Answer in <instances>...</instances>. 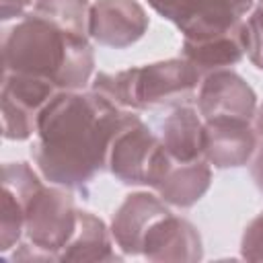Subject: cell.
Here are the masks:
<instances>
[{"mask_svg": "<svg viewBox=\"0 0 263 263\" xmlns=\"http://www.w3.org/2000/svg\"><path fill=\"white\" fill-rule=\"evenodd\" d=\"M31 4H35V0H0V18L6 23L10 18L25 16Z\"/></svg>", "mask_w": 263, "mask_h": 263, "instance_id": "7402d4cb", "label": "cell"}, {"mask_svg": "<svg viewBox=\"0 0 263 263\" xmlns=\"http://www.w3.org/2000/svg\"><path fill=\"white\" fill-rule=\"evenodd\" d=\"M181 55L193 64L201 76L236 66L245 55V21L228 31L183 35Z\"/></svg>", "mask_w": 263, "mask_h": 263, "instance_id": "4fadbf2b", "label": "cell"}, {"mask_svg": "<svg viewBox=\"0 0 263 263\" xmlns=\"http://www.w3.org/2000/svg\"><path fill=\"white\" fill-rule=\"evenodd\" d=\"M253 127H255V132H257V136H259V140H263V103L257 107V111H255V119H253Z\"/></svg>", "mask_w": 263, "mask_h": 263, "instance_id": "cb8c5ba5", "label": "cell"}, {"mask_svg": "<svg viewBox=\"0 0 263 263\" xmlns=\"http://www.w3.org/2000/svg\"><path fill=\"white\" fill-rule=\"evenodd\" d=\"M255 0H195L189 23L181 29L183 35L220 33L238 27Z\"/></svg>", "mask_w": 263, "mask_h": 263, "instance_id": "e0dca14e", "label": "cell"}, {"mask_svg": "<svg viewBox=\"0 0 263 263\" xmlns=\"http://www.w3.org/2000/svg\"><path fill=\"white\" fill-rule=\"evenodd\" d=\"M245 47L249 60L259 70H263V33H249L245 27Z\"/></svg>", "mask_w": 263, "mask_h": 263, "instance_id": "44dd1931", "label": "cell"}, {"mask_svg": "<svg viewBox=\"0 0 263 263\" xmlns=\"http://www.w3.org/2000/svg\"><path fill=\"white\" fill-rule=\"evenodd\" d=\"M197 111L203 121L238 119L253 123L257 111V95L249 82L230 68L216 70L205 74L199 82Z\"/></svg>", "mask_w": 263, "mask_h": 263, "instance_id": "52a82bcc", "label": "cell"}, {"mask_svg": "<svg viewBox=\"0 0 263 263\" xmlns=\"http://www.w3.org/2000/svg\"><path fill=\"white\" fill-rule=\"evenodd\" d=\"M78 208L70 189L43 185L31 199L25 216V242L18 245L12 259L58 261V255L72 238L78 226Z\"/></svg>", "mask_w": 263, "mask_h": 263, "instance_id": "277c9868", "label": "cell"}, {"mask_svg": "<svg viewBox=\"0 0 263 263\" xmlns=\"http://www.w3.org/2000/svg\"><path fill=\"white\" fill-rule=\"evenodd\" d=\"M251 177L259 189V193L263 195V140L257 146L255 154H253V162H251Z\"/></svg>", "mask_w": 263, "mask_h": 263, "instance_id": "603a6c76", "label": "cell"}, {"mask_svg": "<svg viewBox=\"0 0 263 263\" xmlns=\"http://www.w3.org/2000/svg\"><path fill=\"white\" fill-rule=\"evenodd\" d=\"M142 255L156 263H195L203 257V245L197 228L189 220L168 212L148 230Z\"/></svg>", "mask_w": 263, "mask_h": 263, "instance_id": "30bf717a", "label": "cell"}, {"mask_svg": "<svg viewBox=\"0 0 263 263\" xmlns=\"http://www.w3.org/2000/svg\"><path fill=\"white\" fill-rule=\"evenodd\" d=\"M240 255L247 261H263V212L255 216L242 232Z\"/></svg>", "mask_w": 263, "mask_h": 263, "instance_id": "ffe728a7", "label": "cell"}, {"mask_svg": "<svg viewBox=\"0 0 263 263\" xmlns=\"http://www.w3.org/2000/svg\"><path fill=\"white\" fill-rule=\"evenodd\" d=\"M257 132L251 121H203V158L216 168L245 166L257 150Z\"/></svg>", "mask_w": 263, "mask_h": 263, "instance_id": "8fae6325", "label": "cell"}, {"mask_svg": "<svg viewBox=\"0 0 263 263\" xmlns=\"http://www.w3.org/2000/svg\"><path fill=\"white\" fill-rule=\"evenodd\" d=\"M150 18L138 0H95L88 14V37L99 45L125 49L148 31Z\"/></svg>", "mask_w": 263, "mask_h": 263, "instance_id": "ba28073f", "label": "cell"}, {"mask_svg": "<svg viewBox=\"0 0 263 263\" xmlns=\"http://www.w3.org/2000/svg\"><path fill=\"white\" fill-rule=\"evenodd\" d=\"M125 109L95 90H60L41 111L33 160L51 185L86 191L107 168L111 138Z\"/></svg>", "mask_w": 263, "mask_h": 263, "instance_id": "6da1fadb", "label": "cell"}, {"mask_svg": "<svg viewBox=\"0 0 263 263\" xmlns=\"http://www.w3.org/2000/svg\"><path fill=\"white\" fill-rule=\"evenodd\" d=\"M148 4L166 21L175 23L179 29H183L195 8V0H148Z\"/></svg>", "mask_w": 263, "mask_h": 263, "instance_id": "d6986e66", "label": "cell"}, {"mask_svg": "<svg viewBox=\"0 0 263 263\" xmlns=\"http://www.w3.org/2000/svg\"><path fill=\"white\" fill-rule=\"evenodd\" d=\"M43 181L27 162H6L2 166V210H0V251L8 253L25 236V216L33 195Z\"/></svg>", "mask_w": 263, "mask_h": 263, "instance_id": "9c48e42d", "label": "cell"}, {"mask_svg": "<svg viewBox=\"0 0 263 263\" xmlns=\"http://www.w3.org/2000/svg\"><path fill=\"white\" fill-rule=\"evenodd\" d=\"M210 183H212V168L205 158L179 162L168 156V162L152 189L168 205L191 208L205 195Z\"/></svg>", "mask_w": 263, "mask_h": 263, "instance_id": "5bb4252c", "label": "cell"}, {"mask_svg": "<svg viewBox=\"0 0 263 263\" xmlns=\"http://www.w3.org/2000/svg\"><path fill=\"white\" fill-rule=\"evenodd\" d=\"M201 82L199 70L185 58L162 60L121 72H99L90 90L103 95L119 109L148 111L187 103Z\"/></svg>", "mask_w": 263, "mask_h": 263, "instance_id": "3957f363", "label": "cell"}, {"mask_svg": "<svg viewBox=\"0 0 263 263\" xmlns=\"http://www.w3.org/2000/svg\"><path fill=\"white\" fill-rule=\"evenodd\" d=\"M60 90L41 78L4 74L2 76V136L6 140H27L37 134L39 115Z\"/></svg>", "mask_w": 263, "mask_h": 263, "instance_id": "8992f818", "label": "cell"}, {"mask_svg": "<svg viewBox=\"0 0 263 263\" xmlns=\"http://www.w3.org/2000/svg\"><path fill=\"white\" fill-rule=\"evenodd\" d=\"M171 210L152 193H129L111 218V236L123 255H142L144 238L152 224L166 216Z\"/></svg>", "mask_w": 263, "mask_h": 263, "instance_id": "7c38bea8", "label": "cell"}, {"mask_svg": "<svg viewBox=\"0 0 263 263\" xmlns=\"http://www.w3.org/2000/svg\"><path fill=\"white\" fill-rule=\"evenodd\" d=\"M2 66L4 74L41 78L58 90H84L92 82L95 53L88 37L27 12L2 37Z\"/></svg>", "mask_w": 263, "mask_h": 263, "instance_id": "7a4b0ae2", "label": "cell"}, {"mask_svg": "<svg viewBox=\"0 0 263 263\" xmlns=\"http://www.w3.org/2000/svg\"><path fill=\"white\" fill-rule=\"evenodd\" d=\"M160 144L173 160L203 158V119L197 109L183 103L171 109L160 123Z\"/></svg>", "mask_w": 263, "mask_h": 263, "instance_id": "9a60e30c", "label": "cell"}, {"mask_svg": "<svg viewBox=\"0 0 263 263\" xmlns=\"http://www.w3.org/2000/svg\"><path fill=\"white\" fill-rule=\"evenodd\" d=\"M168 162L160 138L132 111H123L111 138L107 171L125 185L154 187Z\"/></svg>", "mask_w": 263, "mask_h": 263, "instance_id": "5b68a950", "label": "cell"}, {"mask_svg": "<svg viewBox=\"0 0 263 263\" xmlns=\"http://www.w3.org/2000/svg\"><path fill=\"white\" fill-rule=\"evenodd\" d=\"M111 228L95 216L92 212H78V226L68 240V245L58 255V261H80V263H101L121 259L111 242Z\"/></svg>", "mask_w": 263, "mask_h": 263, "instance_id": "2e32d148", "label": "cell"}, {"mask_svg": "<svg viewBox=\"0 0 263 263\" xmlns=\"http://www.w3.org/2000/svg\"><path fill=\"white\" fill-rule=\"evenodd\" d=\"M31 12L68 33L88 37V0H35Z\"/></svg>", "mask_w": 263, "mask_h": 263, "instance_id": "ac0fdd59", "label": "cell"}]
</instances>
